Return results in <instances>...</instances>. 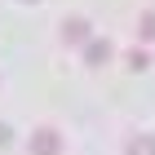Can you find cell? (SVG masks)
I'll use <instances>...</instances> for the list:
<instances>
[{"label":"cell","instance_id":"6da1fadb","mask_svg":"<svg viewBox=\"0 0 155 155\" xmlns=\"http://www.w3.org/2000/svg\"><path fill=\"white\" fill-rule=\"evenodd\" d=\"M31 151H36V155H58V133H53V129H40L36 137H31Z\"/></svg>","mask_w":155,"mask_h":155},{"label":"cell","instance_id":"7a4b0ae2","mask_svg":"<svg viewBox=\"0 0 155 155\" xmlns=\"http://www.w3.org/2000/svg\"><path fill=\"white\" fill-rule=\"evenodd\" d=\"M84 58H89V62L97 67V62H107V58H111V45H107V40H93V45L84 49Z\"/></svg>","mask_w":155,"mask_h":155},{"label":"cell","instance_id":"3957f363","mask_svg":"<svg viewBox=\"0 0 155 155\" xmlns=\"http://www.w3.org/2000/svg\"><path fill=\"white\" fill-rule=\"evenodd\" d=\"M62 36L67 40H84L89 36V22H84V18H71V22H62Z\"/></svg>","mask_w":155,"mask_h":155},{"label":"cell","instance_id":"277c9868","mask_svg":"<svg viewBox=\"0 0 155 155\" xmlns=\"http://www.w3.org/2000/svg\"><path fill=\"white\" fill-rule=\"evenodd\" d=\"M129 155H155V137H137L129 146Z\"/></svg>","mask_w":155,"mask_h":155},{"label":"cell","instance_id":"5b68a950","mask_svg":"<svg viewBox=\"0 0 155 155\" xmlns=\"http://www.w3.org/2000/svg\"><path fill=\"white\" fill-rule=\"evenodd\" d=\"M142 36L155 40V13H146V18H142Z\"/></svg>","mask_w":155,"mask_h":155},{"label":"cell","instance_id":"8992f818","mask_svg":"<svg viewBox=\"0 0 155 155\" xmlns=\"http://www.w3.org/2000/svg\"><path fill=\"white\" fill-rule=\"evenodd\" d=\"M129 67H133V71H142V67H146V53H137V49H133V53H129Z\"/></svg>","mask_w":155,"mask_h":155}]
</instances>
